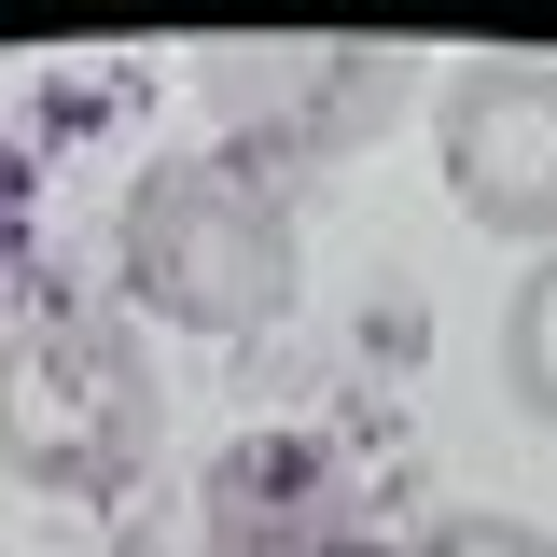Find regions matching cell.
<instances>
[{
  "instance_id": "cell-1",
  "label": "cell",
  "mask_w": 557,
  "mask_h": 557,
  "mask_svg": "<svg viewBox=\"0 0 557 557\" xmlns=\"http://www.w3.org/2000/svg\"><path fill=\"white\" fill-rule=\"evenodd\" d=\"M112 278H126V321H168V335H265L307 278V223L278 196V168L251 153H153L126 182V223H112Z\"/></svg>"
},
{
  "instance_id": "cell-2",
  "label": "cell",
  "mask_w": 557,
  "mask_h": 557,
  "mask_svg": "<svg viewBox=\"0 0 557 557\" xmlns=\"http://www.w3.org/2000/svg\"><path fill=\"white\" fill-rule=\"evenodd\" d=\"M153 446H168V391H153L139 321L42 307V321L0 335V474L14 487L98 502V487H126Z\"/></svg>"
},
{
  "instance_id": "cell-3",
  "label": "cell",
  "mask_w": 557,
  "mask_h": 557,
  "mask_svg": "<svg viewBox=\"0 0 557 557\" xmlns=\"http://www.w3.org/2000/svg\"><path fill=\"white\" fill-rule=\"evenodd\" d=\"M196 98L223 126V153H251V168H335V153L405 126L418 57L405 42H209Z\"/></svg>"
},
{
  "instance_id": "cell-4",
  "label": "cell",
  "mask_w": 557,
  "mask_h": 557,
  "mask_svg": "<svg viewBox=\"0 0 557 557\" xmlns=\"http://www.w3.org/2000/svg\"><path fill=\"white\" fill-rule=\"evenodd\" d=\"M432 168L474 237L557 251V57H446L432 70Z\"/></svg>"
},
{
  "instance_id": "cell-5",
  "label": "cell",
  "mask_w": 557,
  "mask_h": 557,
  "mask_svg": "<svg viewBox=\"0 0 557 557\" xmlns=\"http://www.w3.org/2000/svg\"><path fill=\"white\" fill-rule=\"evenodd\" d=\"M502 391H516L530 432H557V251H530L516 293H502Z\"/></svg>"
},
{
  "instance_id": "cell-6",
  "label": "cell",
  "mask_w": 557,
  "mask_h": 557,
  "mask_svg": "<svg viewBox=\"0 0 557 557\" xmlns=\"http://www.w3.org/2000/svg\"><path fill=\"white\" fill-rule=\"evenodd\" d=\"M405 557H557V530H530V516H502V502H460V516H432Z\"/></svg>"
},
{
  "instance_id": "cell-7",
  "label": "cell",
  "mask_w": 557,
  "mask_h": 557,
  "mask_svg": "<svg viewBox=\"0 0 557 557\" xmlns=\"http://www.w3.org/2000/svg\"><path fill=\"white\" fill-rule=\"evenodd\" d=\"M0 557H14V544H0Z\"/></svg>"
}]
</instances>
